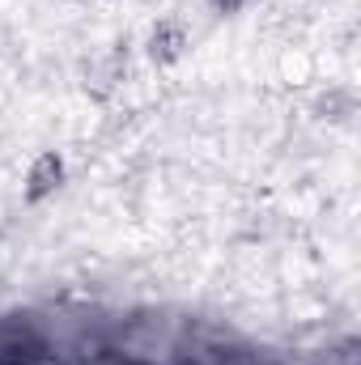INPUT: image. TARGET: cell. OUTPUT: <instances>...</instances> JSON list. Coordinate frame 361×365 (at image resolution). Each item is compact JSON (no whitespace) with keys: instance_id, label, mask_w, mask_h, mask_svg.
<instances>
[{"instance_id":"1","label":"cell","mask_w":361,"mask_h":365,"mask_svg":"<svg viewBox=\"0 0 361 365\" xmlns=\"http://www.w3.org/2000/svg\"><path fill=\"white\" fill-rule=\"evenodd\" d=\"M60 182H64V162H60L56 153H39L34 166H30V175H26V200L39 204V200H47Z\"/></svg>"},{"instance_id":"3","label":"cell","mask_w":361,"mask_h":365,"mask_svg":"<svg viewBox=\"0 0 361 365\" xmlns=\"http://www.w3.org/2000/svg\"><path fill=\"white\" fill-rule=\"evenodd\" d=\"M247 0H217V9H225V13H234V9H243Z\"/></svg>"},{"instance_id":"2","label":"cell","mask_w":361,"mask_h":365,"mask_svg":"<svg viewBox=\"0 0 361 365\" xmlns=\"http://www.w3.org/2000/svg\"><path fill=\"white\" fill-rule=\"evenodd\" d=\"M183 47H187V30H183L179 21H162V26L149 34V56H153V64H175L183 56Z\"/></svg>"}]
</instances>
